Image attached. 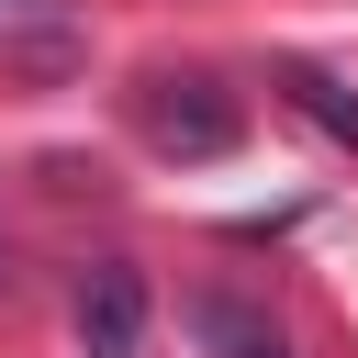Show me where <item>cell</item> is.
Returning a JSON list of instances; mask_svg holds the SVG:
<instances>
[{
	"instance_id": "6da1fadb",
	"label": "cell",
	"mask_w": 358,
	"mask_h": 358,
	"mask_svg": "<svg viewBox=\"0 0 358 358\" xmlns=\"http://www.w3.org/2000/svg\"><path fill=\"white\" fill-rule=\"evenodd\" d=\"M134 123H145V145L157 157H224L235 134H246V112H235V90L224 78H134Z\"/></svg>"
},
{
	"instance_id": "7a4b0ae2",
	"label": "cell",
	"mask_w": 358,
	"mask_h": 358,
	"mask_svg": "<svg viewBox=\"0 0 358 358\" xmlns=\"http://www.w3.org/2000/svg\"><path fill=\"white\" fill-rule=\"evenodd\" d=\"M78 358H145V268L101 257L78 280Z\"/></svg>"
},
{
	"instance_id": "3957f363",
	"label": "cell",
	"mask_w": 358,
	"mask_h": 358,
	"mask_svg": "<svg viewBox=\"0 0 358 358\" xmlns=\"http://www.w3.org/2000/svg\"><path fill=\"white\" fill-rule=\"evenodd\" d=\"M280 101H291L302 123H324V134L358 157V90H347L336 67H313V56H280Z\"/></svg>"
},
{
	"instance_id": "277c9868",
	"label": "cell",
	"mask_w": 358,
	"mask_h": 358,
	"mask_svg": "<svg viewBox=\"0 0 358 358\" xmlns=\"http://www.w3.org/2000/svg\"><path fill=\"white\" fill-rule=\"evenodd\" d=\"M190 324H201V347H213V358H291V347H280V324H268V313H246L235 291L190 302Z\"/></svg>"
},
{
	"instance_id": "5b68a950",
	"label": "cell",
	"mask_w": 358,
	"mask_h": 358,
	"mask_svg": "<svg viewBox=\"0 0 358 358\" xmlns=\"http://www.w3.org/2000/svg\"><path fill=\"white\" fill-rule=\"evenodd\" d=\"M67 0H0V22H56Z\"/></svg>"
}]
</instances>
